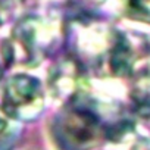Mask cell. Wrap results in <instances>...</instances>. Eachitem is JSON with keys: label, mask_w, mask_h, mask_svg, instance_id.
<instances>
[{"label": "cell", "mask_w": 150, "mask_h": 150, "mask_svg": "<svg viewBox=\"0 0 150 150\" xmlns=\"http://www.w3.org/2000/svg\"><path fill=\"white\" fill-rule=\"evenodd\" d=\"M115 127L106 124L94 102L84 93L56 115L52 134L60 150H93L110 138Z\"/></svg>", "instance_id": "1"}, {"label": "cell", "mask_w": 150, "mask_h": 150, "mask_svg": "<svg viewBox=\"0 0 150 150\" xmlns=\"http://www.w3.org/2000/svg\"><path fill=\"white\" fill-rule=\"evenodd\" d=\"M60 35L62 28L57 19L28 15L15 25L12 38L3 47V59L6 63L16 62L19 65L35 66L54 52Z\"/></svg>", "instance_id": "2"}, {"label": "cell", "mask_w": 150, "mask_h": 150, "mask_svg": "<svg viewBox=\"0 0 150 150\" xmlns=\"http://www.w3.org/2000/svg\"><path fill=\"white\" fill-rule=\"evenodd\" d=\"M118 31L94 16H80L69 22L65 35L74 50V59L83 68L90 66L96 71H106Z\"/></svg>", "instance_id": "3"}, {"label": "cell", "mask_w": 150, "mask_h": 150, "mask_svg": "<svg viewBox=\"0 0 150 150\" xmlns=\"http://www.w3.org/2000/svg\"><path fill=\"white\" fill-rule=\"evenodd\" d=\"M0 109L16 122L35 121L44 110V91L41 83L25 74L12 77L3 88Z\"/></svg>", "instance_id": "4"}, {"label": "cell", "mask_w": 150, "mask_h": 150, "mask_svg": "<svg viewBox=\"0 0 150 150\" xmlns=\"http://www.w3.org/2000/svg\"><path fill=\"white\" fill-rule=\"evenodd\" d=\"M49 88L52 96L62 102H72L84 94V68L74 57L57 60L49 72Z\"/></svg>", "instance_id": "5"}, {"label": "cell", "mask_w": 150, "mask_h": 150, "mask_svg": "<svg viewBox=\"0 0 150 150\" xmlns=\"http://www.w3.org/2000/svg\"><path fill=\"white\" fill-rule=\"evenodd\" d=\"M131 77L129 103L132 112L140 118H150V71L140 69Z\"/></svg>", "instance_id": "6"}, {"label": "cell", "mask_w": 150, "mask_h": 150, "mask_svg": "<svg viewBox=\"0 0 150 150\" xmlns=\"http://www.w3.org/2000/svg\"><path fill=\"white\" fill-rule=\"evenodd\" d=\"M21 137L19 122L9 118L0 109V150H12Z\"/></svg>", "instance_id": "7"}, {"label": "cell", "mask_w": 150, "mask_h": 150, "mask_svg": "<svg viewBox=\"0 0 150 150\" xmlns=\"http://www.w3.org/2000/svg\"><path fill=\"white\" fill-rule=\"evenodd\" d=\"M122 6L128 16L150 22V0H122Z\"/></svg>", "instance_id": "8"}, {"label": "cell", "mask_w": 150, "mask_h": 150, "mask_svg": "<svg viewBox=\"0 0 150 150\" xmlns=\"http://www.w3.org/2000/svg\"><path fill=\"white\" fill-rule=\"evenodd\" d=\"M128 137L132 138L129 150H150V131L131 124L128 129Z\"/></svg>", "instance_id": "9"}, {"label": "cell", "mask_w": 150, "mask_h": 150, "mask_svg": "<svg viewBox=\"0 0 150 150\" xmlns=\"http://www.w3.org/2000/svg\"><path fill=\"white\" fill-rule=\"evenodd\" d=\"M78 2L87 5L88 8H96V6H102V5H105L108 0H78Z\"/></svg>", "instance_id": "10"}, {"label": "cell", "mask_w": 150, "mask_h": 150, "mask_svg": "<svg viewBox=\"0 0 150 150\" xmlns=\"http://www.w3.org/2000/svg\"><path fill=\"white\" fill-rule=\"evenodd\" d=\"M2 77H3V66L0 63V80H2Z\"/></svg>", "instance_id": "11"}]
</instances>
